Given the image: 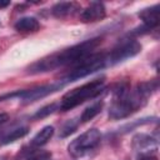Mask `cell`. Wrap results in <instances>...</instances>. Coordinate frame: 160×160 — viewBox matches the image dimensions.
<instances>
[{
	"label": "cell",
	"mask_w": 160,
	"mask_h": 160,
	"mask_svg": "<svg viewBox=\"0 0 160 160\" xmlns=\"http://www.w3.org/2000/svg\"><path fill=\"white\" fill-rule=\"evenodd\" d=\"M8 120H9V115H8V114H4V112L0 114V125L4 124V122L8 121Z\"/></svg>",
	"instance_id": "cell-18"
},
{
	"label": "cell",
	"mask_w": 160,
	"mask_h": 160,
	"mask_svg": "<svg viewBox=\"0 0 160 160\" xmlns=\"http://www.w3.org/2000/svg\"><path fill=\"white\" fill-rule=\"evenodd\" d=\"M104 88H105L104 79H95L90 82H86V84L66 92L62 96V100H61L59 108L62 111H68L80 104H82L84 101L98 96L104 90Z\"/></svg>",
	"instance_id": "cell-2"
},
{
	"label": "cell",
	"mask_w": 160,
	"mask_h": 160,
	"mask_svg": "<svg viewBox=\"0 0 160 160\" xmlns=\"http://www.w3.org/2000/svg\"><path fill=\"white\" fill-rule=\"evenodd\" d=\"M136 160H158V159L150 154H141Z\"/></svg>",
	"instance_id": "cell-17"
},
{
	"label": "cell",
	"mask_w": 160,
	"mask_h": 160,
	"mask_svg": "<svg viewBox=\"0 0 160 160\" xmlns=\"http://www.w3.org/2000/svg\"><path fill=\"white\" fill-rule=\"evenodd\" d=\"M160 6L159 5H154L146 9H142L139 12V18L142 20L144 26L146 30H150L155 26H158L159 24V15H160Z\"/></svg>",
	"instance_id": "cell-8"
},
{
	"label": "cell",
	"mask_w": 160,
	"mask_h": 160,
	"mask_svg": "<svg viewBox=\"0 0 160 160\" xmlns=\"http://www.w3.org/2000/svg\"><path fill=\"white\" fill-rule=\"evenodd\" d=\"M132 146L135 150L141 151L142 154H146V151H150L151 149H156L158 142L154 138L145 135V134H139L134 136L132 139Z\"/></svg>",
	"instance_id": "cell-9"
},
{
	"label": "cell",
	"mask_w": 160,
	"mask_h": 160,
	"mask_svg": "<svg viewBox=\"0 0 160 160\" xmlns=\"http://www.w3.org/2000/svg\"><path fill=\"white\" fill-rule=\"evenodd\" d=\"M140 51H141V45L138 41L129 40L126 42H122L121 45L112 49L109 54H106V65H114L126 59H130L138 55Z\"/></svg>",
	"instance_id": "cell-5"
},
{
	"label": "cell",
	"mask_w": 160,
	"mask_h": 160,
	"mask_svg": "<svg viewBox=\"0 0 160 160\" xmlns=\"http://www.w3.org/2000/svg\"><path fill=\"white\" fill-rule=\"evenodd\" d=\"M9 5H10V2H9V1H0V9L6 8V6H9Z\"/></svg>",
	"instance_id": "cell-19"
},
{
	"label": "cell",
	"mask_w": 160,
	"mask_h": 160,
	"mask_svg": "<svg viewBox=\"0 0 160 160\" xmlns=\"http://www.w3.org/2000/svg\"><path fill=\"white\" fill-rule=\"evenodd\" d=\"M100 42H101L100 38L89 39L80 44L72 45L68 49H64L59 52H54L49 56H45V58L38 60L31 66H29V72L30 74L46 72V71H51V70H54L59 66H64V65H74L75 66L82 59L94 54L92 51L100 45Z\"/></svg>",
	"instance_id": "cell-1"
},
{
	"label": "cell",
	"mask_w": 160,
	"mask_h": 160,
	"mask_svg": "<svg viewBox=\"0 0 160 160\" xmlns=\"http://www.w3.org/2000/svg\"><path fill=\"white\" fill-rule=\"evenodd\" d=\"M79 10V5L76 2H58L52 6L51 12L55 18H66L69 15H72L74 12H76Z\"/></svg>",
	"instance_id": "cell-10"
},
{
	"label": "cell",
	"mask_w": 160,
	"mask_h": 160,
	"mask_svg": "<svg viewBox=\"0 0 160 160\" xmlns=\"http://www.w3.org/2000/svg\"><path fill=\"white\" fill-rule=\"evenodd\" d=\"M29 132V129L26 128V126H24V128H19V129H15V130H12L10 134H8L4 139H2V144L5 145V144H10V142H12V141H15V140H19V139H21V138H24L26 134Z\"/></svg>",
	"instance_id": "cell-14"
},
{
	"label": "cell",
	"mask_w": 160,
	"mask_h": 160,
	"mask_svg": "<svg viewBox=\"0 0 160 160\" xmlns=\"http://www.w3.org/2000/svg\"><path fill=\"white\" fill-rule=\"evenodd\" d=\"M105 15H106V9L104 4L99 1H94L80 12V20L82 22H95L104 19Z\"/></svg>",
	"instance_id": "cell-7"
},
{
	"label": "cell",
	"mask_w": 160,
	"mask_h": 160,
	"mask_svg": "<svg viewBox=\"0 0 160 160\" xmlns=\"http://www.w3.org/2000/svg\"><path fill=\"white\" fill-rule=\"evenodd\" d=\"M76 126H78V124H76L74 120H69V121L65 122L64 126L61 128V130H60V136H61V138L69 136L70 134H72V132L76 130Z\"/></svg>",
	"instance_id": "cell-16"
},
{
	"label": "cell",
	"mask_w": 160,
	"mask_h": 160,
	"mask_svg": "<svg viewBox=\"0 0 160 160\" xmlns=\"http://www.w3.org/2000/svg\"><path fill=\"white\" fill-rule=\"evenodd\" d=\"M65 82H58V84H51V85H42V86H38L30 90H21L20 92V99L24 100L25 102H32L35 100H39L56 90H59L60 88H62Z\"/></svg>",
	"instance_id": "cell-6"
},
{
	"label": "cell",
	"mask_w": 160,
	"mask_h": 160,
	"mask_svg": "<svg viewBox=\"0 0 160 160\" xmlns=\"http://www.w3.org/2000/svg\"><path fill=\"white\" fill-rule=\"evenodd\" d=\"M105 66H106V54L104 52L91 54L75 65L74 70L65 78V82L76 81L79 79H82L98 70H101Z\"/></svg>",
	"instance_id": "cell-3"
},
{
	"label": "cell",
	"mask_w": 160,
	"mask_h": 160,
	"mask_svg": "<svg viewBox=\"0 0 160 160\" xmlns=\"http://www.w3.org/2000/svg\"><path fill=\"white\" fill-rule=\"evenodd\" d=\"M54 135V128L51 125H48V126H44L31 140V145L32 146H42L45 145Z\"/></svg>",
	"instance_id": "cell-12"
},
{
	"label": "cell",
	"mask_w": 160,
	"mask_h": 160,
	"mask_svg": "<svg viewBox=\"0 0 160 160\" xmlns=\"http://www.w3.org/2000/svg\"><path fill=\"white\" fill-rule=\"evenodd\" d=\"M100 139H101V134L98 129L86 130L85 132H82L80 136H78L75 140H72L69 144L68 150L75 158L84 156L85 154H88L89 151H91L98 146V144L100 142Z\"/></svg>",
	"instance_id": "cell-4"
},
{
	"label": "cell",
	"mask_w": 160,
	"mask_h": 160,
	"mask_svg": "<svg viewBox=\"0 0 160 160\" xmlns=\"http://www.w3.org/2000/svg\"><path fill=\"white\" fill-rule=\"evenodd\" d=\"M58 108H59V105L55 104V102H52V104H50V105H46V106L41 108L40 110H38V111L32 115V119H42V118H46L48 115H50V114H52L55 110H58Z\"/></svg>",
	"instance_id": "cell-15"
},
{
	"label": "cell",
	"mask_w": 160,
	"mask_h": 160,
	"mask_svg": "<svg viewBox=\"0 0 160 160\" xmlns=\"http://www.w3.org/2000/svg\"><path fill=\"white\" fill-rule=\"evenodd\" d=\"M101 109H102V102H101V101L92 104L91 106L86 108V109L82 111V114H81V116H80V120H81L82 122L90 121L91 119H94V118L101 111Z\"/></svg>",
	"instance_id": "cell-13"
},
{
	"label": "cell",
	"mask_w": 160,
	"mask_h": 160,
	"mask_svg": "<svg viewBox=\"0 0 160 160\" xmlns=\"http://www.w3.org/2000/svg\"><path fill=\"white\" fill-rule=\"evenodd\" d=\"M40 28L39 21L32 16H25L15 22V29L19 32H35Z\"/></svg>",
	"instance_id": "cell-11"
}]
</instances>
